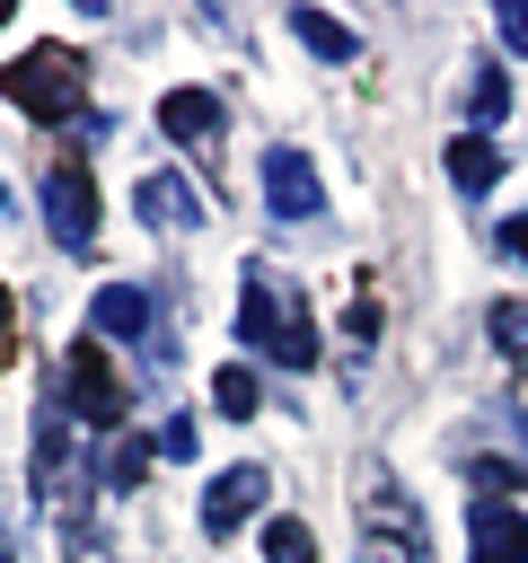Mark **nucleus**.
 <instances>
[{
    "label": "nucleus",
    "mask_w": 528,
    "mask_h": 563,
    "mask_svg": "<svg viewBox=\"0 0 528 563\" xmlns=\"http://www.w3.org/2000/svg\"><path fill=\"white\" fill-rule=\"evenodd\" d=\"M211 405H220L229 422H246V413L264 405V387H255V369H246V361H229V369H211Z\"/></svg>",
    "instance_id": "14"
},
{
    "label": "nucleus",
    "mask_w": 528,
    "mask_h": 563,
    "mask_svg": "<svg viewBox=\"0 0 528 563\" xmlns=\"http://www.w3.org/2000/svg\"><path fill=\"white\" fill-rule=\"evenodd\" d=\"M290 35H299L317 62H352V53H361V35H352L343 18H326V9H290Z\"/></svg>",
    "instance_id": "13"
},
{
    "label": "nucleus",
    "mask_w": 528,
    "mask_h": 563,
    "mask_svg": "<svg viewBox=\"0 0 528 563\" xmlns=\"http://www.w3.org/2000/svg\"><path fill=\"white\" fill-rule=\"evenodd\" d=\"M484 334H493V352H502V361H528V299H493Z\"/></svg>",
    "instance_id": "16"
},
{
    "label": "nucleus",
    "mask_w": 528,
    "mask_h": 563,
    "mask_svg": "<svg viewBox=\"0 0 528 563\" xmlns=\"http://www.w3.org/2000/svg\"><path fill=\"white\" fill-rule=\"evenodd\" d=\"M264 202H273V220H317L326 211V185H317V167H308L299 141L264 150Z\"/></svg>",
    "instance_id": "6"
},
{
    "label": "nucleus",
    "mask_w": 528,
    "mask_h": 563,
    "mask_svg": "<svg viewBox=\"0 0 528 563\" xmlns=\"http://www.w3.org/2000/svg\"><path fill=\"white\" fill-rule=\"evenodd\" d=\"M141 475H150V440H141V431H114V449H106V493H141Z\"/></svg>",
    "instance_id": "15"
},
{
    "label": "nucleus",
    "mask_w": 528,
    "mask_h": 563,
    "mask_svg": "<svg viewBox=\"0 0 528 563\" xmlns=\"http://www.w3.org/2000/svg\"><path fill=\"white\" fill-rule=\"evenodd\" d=\"M150 325H158V308H150V290H141V282H106V290H97V334L141 343Z\"/></svg>",
    "instance_id": "11"
},
{
    "label": "nucleus",
    "mask_w": 528,
    "mask_h": 563,
    "mask_svg": "<svg viewBox=\"0 0 528 563\" xmlns=\"http://www.w3.org/2000/svg\"><path fill=\"white\" fill-rule=\"evenodd\" d=\"M493 26H502V44L528 62V9H519V0H502V9H493Z\"/></svg>",
    "instance_id": "19"
},
{
    "label": "nucleus",
    "mask_w": 528,
    "mask_h": 563,
    "mask_svg": "<svg viewBox=\"0 0 528 563\" xmlns=\"http://www.w3.org/2000/svg\"><path fill=\"white\" fill-rule=\"evenodd\" d=\"M0 97H9L18 114H35V123H70L79 97H88V62H79L70 44H26V53L0 70Z\"/></svg>",
    "instance_id": "2"
},
{
    "label": "nucleus",
    "mask_w": 528,
    "mask_h": 563,
    "mask_svg": "<svg viewBox=\"0 0 528 563\" xmlns=\"http://www.w3.org/2000/svg\"><path fill=\"white\" fill-rule=\"evenodd\" d=\"M238 282H246V290H238V334H246L255 352H273L282 369H308V361H317V325H308V299H299L290 282H273L264 264H246Z\"/></svg>",
    "instance_id": "1"
},
{
    "label": "nucleus",
    "mask_w": 528,
    "mask_h": 563,
    "mask_svg": "<svg viewBox=\"0 0 528 563\" xmlns=\"http://www.w3.org/2000/svg\"><path fill=\"white\" fill-rule=\"evenodd\" d=\"M9 352H18V299H9V282H0V369H9Z\"/></svg>",
    "instance_id": "21"
},
{
    "label": "nucleus",
    "mask_w": 528,
    "mask_h": 563,
    "mask_svg": "<svg viewBox=\"0 0 528 563\" xmlns=\"http://www.w3.org/2000/svg\"><path fill=\"white\" fill-rule=\"evenodd\" d=\"M35 501L62 519V537L79 528V440L62 405H35Z\"/></svg>",
    "instance_id": "4"
},
{
    "label": "nucleus",
    "mask_w": 528,
    "mask_h": 563,
    "mask_svg": "<svg viewBox=\"0 0 528 563\" xmlns=\"http://www.w3.org/2000/svg\"><path fill=\"white\" fill-rule=\"evenodd\" d=\"M62 387H70V422H97V431H123L132 422V387L114 378V361H106L97 334H79L62 352Z\"/></svg>",
    "instance_id": "3"
},
{
    "label": "nucleus",
    "mask_w": 528,
    "mask_h": 563,
    "mask_svg": "<svg viewBox=\"0 0 528 563\" xmlns=\"http://www.w3.org/2000/svg\"><path fill=\"white\" fill-rule=\"evenodd\" d=\"M493 176H502V150H493L484 132H458V141H449V185H458V194H493Z\"/></svg>",
    "instance_id": "12"
},
{
    "label": "nucleus",
    "mask_w": 528,
    "mask_h": 563,
    "mask_svg": "<svg viewBox=\"0 0 528 563\" xmlns=\"http://www.w3.org/2000/svg\"><path fill=\"white\" fill-rule=\"evenodd\" d=\"M264 563H317L308 519H264Z\"/></svg>",
    "instance_id": "17"
},
{
    "label": "nucleus",
    "mask_w": 528,
    "mask_h": 563,
    "mask_svg": "<svg viewBox=\"0 0 528 563\" xmlns=\"http://www.w3.org/2000/svg\"><path fill=\"white\" fill-rule=\"evenodd\" d=\"M343 334L370 343V334H378V299H352V308H343Z\"/></svg>",
    "instance_id": "20"
},
{
    "label": "nucleus",
    "mask_w": 528,
    "mask_h": 563,
    "mask_svg": "<svg viewBox=\"0 0 528 563\" xmlns=\"http://www.w3.org/2000/svg\"><path fill=\"white\" fill-rule=\"evenodd\" d=\"M502 246H510V255H519V264H528V211H519V220H510V229H502Z\"/></svg>",
    "instance_id": "22"
},
{
    "label": "nucleus",
    "mask_w": 528,
    "mask_h": 563,
    "mask_svg": "<svg viewBox=\"0 0 528 563\" xmlns=\"http://www.w3.org/2000/svg\"><path fill=\"white\" fill-rule=\"evenodd\" d=\"M264 484H273L264 466H220V475H211V493H202V528H211V545L238 537V528L264 510Z\"/></svg>",
    "instance_id": "7"
},
{
    "label": "nucleus",
    "mask_w": 528,
    "mask_h": 563,
    "mask_svg": "<svg viewBox=\"0 0 528 563\" xmlns=\"http://www.w3.org/2000/svg\"><path fill=\"white\" fill-rule=\"evenodd\" d=\"M132 202H141V220H150L158 238H185V229L202 220V202H194V185H185V176H167V167H150V176L132 185Z\"/></svg>",
    "instance_id": "9"
},
{
    "label": "nucleus",
    "mask_w": 528,
    "mask_h": 563,
    "mask_svg": "<svg viewBox=\"0 0 528 563\" xmlns=\"http://www.w3.org/2000/svg\"><path fill=\"white\" fill-rule=\"evenodd\" d=\"M44 220H53V238L70 255L97 246V176H88V158H53L44 167Z\"/></svg>",
    "instance_id": "5"
},
{
    "label": "nucleus",
    "mask_w": 528,
    "mask_h": 563,
    "mask_svg": "<svg viewBox=\"0 0 528 563\" xmlns=\"http://www.w3.org/2000/svg\"><path fill=\"white\" fill-rule=\"evenodd\" d=\"M9 9H18V0H0V26H9Z\"/></svg>",
    "instance_id": "23"
},
{
    "label": "nucleus",
    "mask_w": 528,
    "mask_h": 563,
    "mask_svg": "<svg viewBox=\"0 0 528 563\" xmlns=\"http://www.w3.org/2000/svg\"><path fill=\"white\" fill-rule=\"evenodd\" d=\"M466 545H475V563H528V519L510 501H475Z\"/></svg>",
    "instance_id": "10"
},
{
    "label": "nucleus",
    "mask_w": 528,
    "mask_h": 563,
    "mask_svg": "<svg viewBox=\"0 0 528 563\" xmlns=\"http://www.w3.org/2000/svg\"><path fill=\"white\" fill-rule=\"evenodd\" d=\"M466 106H475L484 123H502V114H510V79H502V70H484V79L466 88Z\"/></svg>",
    "instance_id": "18"
},
{
    "label": "nucleus",
    "mask_w": 528,
    "mask_h": 563,
    "mask_svg": "<svg viewBox=\"0 0 528 563\" xmlns=\"http://www.w3.org/2000/svg\"><path fill=\"white\" fill-rule=\"evenodd\" d=\"M158 132L185 141L194 158H211V150H220V97H211V88H167V97H158Z\"/></svg>",
    "instance_id": "8"
}]
</instances>
